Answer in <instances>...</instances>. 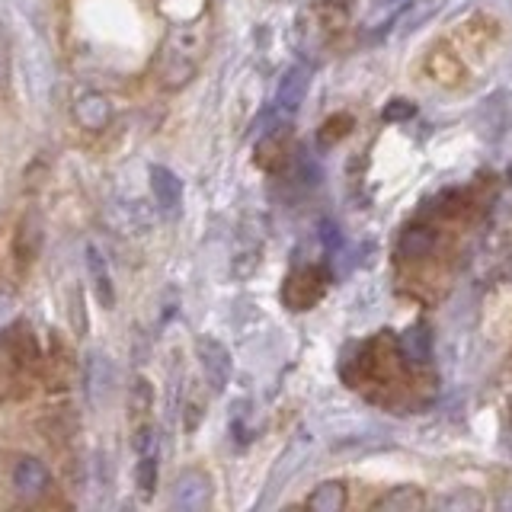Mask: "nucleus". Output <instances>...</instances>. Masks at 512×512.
Segmentation results:
<instances>
[{"label": "nucleus", "instance_id": "7ed1b4c3", "mask_svg": "<svg viewBox=\"0 0 512 512\" xmlns=\"http://www.w3.org/2000/svg\"><path fill=\"white\" fill-rule=\"evenodd\" d=\"M196 356H199V365H202V375L208 381V388H212L215 394H221L231 384V372H234L228 346H224L221 340H215V336H199Z\"/></svg>", "mask_w": 512, "mask_h": 512}, {"label": "nucleus", "instance_id": "1a4fd4ad", "mask_svg": "<svg viewBox=\"0 0 512 512\" xmlns=\"http://www.w3.org/2000/svg\"><path fill=\"white\" fill-rule=\"evenodd\" d=\"M87 272H90V282H93V292H96V301L103 304L109 311L112 304H116V288H112V279H109V269H106V260L96 244H87Z\"/></svg>", "mask_w": 512, "mask_h": 512}, {"label": "nucleus", "instance_id": "0eeeda50", "mask_svg": "<svg viewBox=\"0 0 512 512\" xmlns=\"http://www.w3.org/2000/svg\"><path fill=\"white\" fill-rule=\"evenodd\" d=\"M324 295V282H320V276L314 269H301L295 272L292 279H288L285 285V304L292 311H304V308H311V304Z\"/></svg>", "mask_w": 512, "mask_h": 512}, {"label": "nucleus", "instance_id": "f8f14e48", "mask_svg": "<svg viewBox=\"0 0 512 512\" xmlns=\"http://www.w3.org/2000/svg\"><path fill=\"white\" fill-rule=\"evenodd\" d=\"M314 512H340L346 506V487L340 480H327V484L314 487V493L308 496V503H304Z\"/></svg>", "mask_w": 512, "mask_h": 512}, {"label": "nucleus", "instance_id": "a211bd4d", "mask_svg": "<svg viewBox=\"0 0 512 512\" xmlns=\"http://www.w3.org/2000/svg\"><path fill=\"white\" fill-rule=\"evenodd\" d=\"M442 509H461V506H468V509H477L480 506V496H474V493H455V496H445V500L439 503Z\"/></svg>", "mask_w": 512, "mask_h": 512}, {"label": "nucleus", "instance_id": "dca6fc26", "mask_svg": "<svg viewBox=\"0 0 512 512\" xmlns=\"http://www.w3.org/2000/svg\"><path fill=\"white\" fill-rule=\"evenodd\" d=\"M71 324L77 336L87 333V308H84V292H80V288H71Z\"/></svg>", "mask_w": 512, "mask_h": 512}, {"label": "nucleus", "instance_id": "6ab92c4d", "mask_svg": "<svg viewBox=\"0 0 512 512\" xmlns=\"http://www.w3.org/2000/svg\"><path fill=\"white\" fill-rule=\"evenodd\" d=\"M413 116V106L407 100H394V106H388L384 119H410Z\"/></svg>", "mask_w": 512, "mask_h": 512}, {"label": "nucleus", "instance_id": "ddd939ff", "mask_svg": "<svg viewBox=\"0 0 512 512\" xmlns=\"http://www.w3.org/2000/svg\"><path fill=\"white\" fill-rule=\"evenodd\" d=\"M400 356H404L410 365H426L429 362V330L413 327L400 336Z\"/></svg>", "mask_w": 512, "mask_h": 512}, {"label": "nucleus", "instance_id": "20e7f679", "mask_svg": "<svg viewBox=\"0 0 512 512\" xmlns=\"http://www.w3.org/2000/svg\"><path fill=\"white\" fill-rule=\"evenodd\" d=\"M71 116L80 128H87V132H103L112 122V100L100 90H84L74 100Z\"/></svg>", "mask_w": 512, "mask_h": 512}, {"label": "nucleus", "instance_id": "6e6552de", "mask_svg": "<svg viewBox=\"0 0 512 512\" xmlns=\"http://www.w3.org/2000/svg\"><path fill=\"white\" fill-rule=\"evenodd\" d=\"M151 192H154V199L164 212H176L183 202V180L170 167L154 164L151 167Z\"/></svg>", "mask_w": 512, "mask_h": 512}, {"label": "nucleus", "instance_id": "f03ea898", "mask_svg": "<svg viewBox=\"0 0 512 512\" xmlns=\"http://www.w3.org/2000/svg\"><path fill=\"white\" fill-rule=\"evenodd\" d=\"M212 496H215V484L212 477L205 471L189 468L180 477L173 480V493H170V506L176 512H202L212 506Z\"/></svg>", "mask_w": 512, "mask_h": 512}, {"label": "nucleus", "instance_id": "4468645a", "mask_svg": "<svg viewBox=\"0 0 512 512\" xmlns=\"http://www.w3.org/2000/svg\"><path fill=\"white\" fill-rule=\"evenodd\" d=\"M132 445H135V455H160V436H157V429L148 423L135 429Z\"/></svg>", "mask_w": 512, "mask_h": 512}, {"label": "nucleus", "instance_id": "9b49d317", "mask_svg": "<svg viewBox=\"0 0 512 512\" xmlns=\"http://www.w3.org/2000/svg\"><path fill=\"white\" fill-rule=\"evenodd\" d=\"M423 506H426V496L416 487H391L381 500H375L378 512H416Z\"/></svg>", "mask_w": 512, "mask_h": 512}, {"label": "nucleus", "instance_id": "f257e3e1", "mask_svg": "<svg viewBox=\"0 0 512 512\" xmlns=\"http://www.w3.org/2000/svg\"><path fill=\"white\" fill-rule=\"evenodd\" d=\"M208 45V32L202 23H192V26H176L167 42H164V61H160V77L170 90L183 87L196 74L202 52Z\"/></svg>", "mask_w": 512, "mask_h": 512}, {"label": "nucleus", "instance_id": "423d86ee", "mask_svg": "<svg viewBox=\"0 0 512 512\" xmlns=\"http://www.w3.org/2000/svg\"><path fill=\"white\" fill-rule=\"evenodd\" d=\"M308 84H311V71L304 64H295L288 68L279 80V90H276V112L279 116H295L301 109L304 96H308Z\"/></svg>", "mask_w": 512, "mask_h": 512}, {"label": "nucleus", "instance_id": "9d476101", "mask_svg": "<svg viewBox=\"0 0 512 512\" xmlns=\"http://www.w3.org/2000/svg\"><path fill=\"white\" fill-rule=\"evenodd\" d=\"M432 250H436V231L426 224H410L397 240V256H404V260H423Z\"/></svg>", "mask_w": 512, "mask_h": 512}, {"label": "nucleus", "instance_id": "2eb2a0df", "mask_svg": "<svg viewBox=\"0 0 512 512\" xmlns=\"http://www.w3.org/2000/svg\"><path fill=\"white\" fill-rule=\"evenodd\" d=\"M138 487L144 496H151L157 487V455H138Z\"/></svg>", "mask_w": 512, "mask_h": 512}, {"label": "nucleus", "instance_id": "aec40b11", "mask_svg": "<svg viewBox=\"0 0 512 512\" xmlns=\"http://www.w3.org/2000/svg\"><path fill=\"white\" fill-rule=\"evenodd\" d=\"M320 240H324L327 247H336L340 244V231H336L333 221H320Z\"/></svg>", "mask_w": 512, "mask_h": 512}, {"label": "nucleus", "instance_id": "412c9836", "mask_svg": "<svg viewBox=\"0 0 512 512\" xmlns=\"http://www.w3.org/2000/svg\"><path fill=\"white\" fill-rule=\"evenodd\" d=\"M496 506H500L503 512H512V487L500 496V500H496Z\"/></svg>", "mask_w": 512, "mask_h": 512}, {"label": "nucleus", "instance_id": "39448f33", "mask_svg": "<svg viewBox=\"0 0 512 512\" xmlns=\"http://www.w3.org/2000/svg\"><path fill=\"white\" fill-rule=\"evenodd\" d=\"M13 487L23 500H39L48 490H52V471L45 468V461L39 458H20L13 468Z\"/></svg>", "mask_w": 512, "mask_h": 512}, {"label": "nucleus", "instance_id": "f3484780", "mask_svg": "<svg viewBox=\"0 0 512 512\" xmlns=\"http://www.w3.org/2000/svg\"><path fill=\"white\" fill-rule=\"evenodd\" d=\"M16 314H20V304H16V298L10 292H0V327H10Z\"/></svg>", "mask_w": 512, "mask_h": 512}]
</instances>
